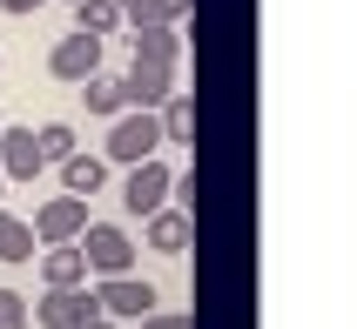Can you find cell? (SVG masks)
<instances>
[{
	"label": "cell",
	"mask_w": 357,
	"mask_h": 329,
	"mask_svg": "<svg viewBox=\"0 0 357 329\" xmlns=\"http://www.w3.org/2000/svg\"><path fill=\"white\" fill-rule=\"evenodd\" d=\"M40 282H47V289H81V282H88V262H81L75 242H54V249H40Z\"/></svg>",
	"instance_id": "30bf717a"
},
{
	"label": "cell",
	"mask_w": 357,
	"mask_h": 329,
	"mask_svg": "<svg viewBox=\"0 0 357 329\" xmlns=\"http://www.w3.org/2000/svg\"><path fill=\"white\" fill-rule=\"evenodd\" d=\"M68 7H75V0H68Z\"/></svg>",
	"instance_id": "d4e9b609"
},
{
	"label": "cell",
	"mask_w": 357,
	"mask_h": 329,
	"mask_svg": "<svg viewBox=\"0 0 357 329\" xmlns=\"http://www.w3.org/2000/svg\"><path fill=\"white\" fill-rule=\"evenodd\" d=\"M34 141H40V161H68L75 155V128H68V121H47V128H34Z\"/></svg>",
	"instance_id": "d6986e66"
},
{
	"label": "cell",
	"mask_w": 357,
	"mask_h": 329,
	"mask_svg": "<svg viewBox=\"0 0 357 329\" xmlns=\"http://www.w3.org/2000/svg\"><path fill=\"white\" fill-rule=\"evenodd\" d=\"M88 222H95V215H88V195H47V202L34 209V222H27V229H34V242H47V249H54V242H81V229H88Z\"/></svg>",
	"instance_id": "5b68a950"
},
{
	"label": "cell",
	"mask_w": 357,
	"mask_h": 329,
	"mask_svg": "<svg viewBox=\"0 0 357 329\" xmlns=\"http://www.w3.org/2000/svg\"><path fill=\"white\" fill-rule=\"evenodd\" d=\"M189 235H196V222H189L182 209H155V215H149V249L182 255V249H189Z\"/></svg>",
	"instance_id": "4fadbf2b"
},
{
	"label": "cell",
	"mask_w": 357,
	"mask_h": 329,
	"mask_svg": "<svg viewBox=\"0 0 357 329\" xmlns=\"http://www.w3.org/2000/svg\"><path fill=\"white\" fill-rule=\"evenodd\" d=\"M40 168H47V161H40L34 128H0V175H7V182H34Z\"/></svg>",
	"instance_id": "9c48e42d"
},
{
	"label": "cell",
	"mask_w": 357,
	"mask_h": 329,
	"mask_svg": "<svg viewBox=\"0 0 357 329\" xmlns=\"http://www.w3.org/2000/svg\"><path fill=\"white\" fill-rule=\"evenodd\" d=\"M142 329H196V323H189V316H162L155 310V316H142Z\"/></svg>",
	"instance_id": "44dd1931"
},
{
	"label": "cell",
	"mask_w": 357,
	"mask_h": 329,
	"mask_svg": "<svg viewBox=\"0 0 357 329\" xmlns=\"http://www.w3.org/2000/svg\"><path fill=\"white\" fill-rule=\"evenodd\" d=\"M81 101H88V115L115 121L121 115V81L115 74H88V81H81Z\"/></svg>",
	"instance_id": "ac0fdd59"
},
{
	"label": "cell",
	"mask_w": 357,
	"mask_h": 329,
	"mask_svg": "<svg viewBox=\"0 0 357 329\" xmlns=\"http://www.w3.org/2000/svg\"><path fill=\"white\" fill-rule=\"evenodd\" d=\"M128 47H135V61H149V67H176L182 61V34L176 27H128Z\"/></svg>",
	"instance_id": "8fae6325"
},
{
	"label": "cell",
	"mask_w": 357,
	"mask_h": 329,
	"mask_svg": "<svg viewBox=\"0 0 357 329\" xmlns=\"http://www.w3.org/2000/svg\"><path fill=\"white\" fill-rule=\"evenodd\" d=\"M81 329H121V323H108V316H95V323H81Z\"/></svg>",
	"instance_id": "603a6c76"
},
{
	"label": "cell",
	"mask_w": 357,
	"mask_h": 329,
	"mask_svg": "<svg viewBox=\"0 0 357 329\" xmlns=\"http://www.w3.org/2000/svg\"><path fill=\"white\" fill-rule=\"evenodd\" d=\"M0 262H34V229H27V222H20V215H7L0 209Z\"/></svg>",
	"instance_id": "e0dca14e"
},
{
	"label": "cell",
	"mask_w": 357,
	"mask_h": 329,
	"mask_svg": "<svg viewBox=\"0 0 357 329\" xmlns=\"http://www.w3.org/2000/svg\"><path fill=\"white\" fill-rule=\"evenodd\" d=\"M162 155V128L155 115H142V108H121L108 121V141H101V161H121V168H135V161Z\"/></svg>",
	"instance_id": "6da1fadb"
},
{
	"label": "cell",
	"mask_w": 357,
	"mask_h": 329,
	"mask_svg": "<svg viewBox=\"0 0 357 329\" xmlns=\"http://www.w3.org/2000/svg\"><path fill=\"white\" fill-rule=\"evenodd\" d=\"M34 316H27V296L20 289H0V329H27Z\"/></svg>",
	"instance_id": "ffe728a7"
},
{
	"label": "cell",
	"mask_w": 357,
	"mask_h": 329,
	"mask_svg": "<svg viewBox=\"0 0 357 329\" xmlns=\"http://www.w3.org/2000/svg\"><path fill=\"white\" fill-rule=\"evenodd\" d=\"M27 316H40V329H81V323L101 316V303H95V289L81 282V289H47Z\"/></svg>",
	"instance_id": "8992f818"
},
{
	"label": "cell",
	"mask_w": 357,
	"mask_h": 329,
	"mask_svg": "<svg viewBox=\"0 0 357 329\" xmlns=\"http://www.w3.org/2000/svg\"><path fill=\"white\" fill-rule=\"evenodd\" d=\"M0 7H7V14H40L47 0H0Z\"/></svg>",
	"instance_id": "7402d4cb"
},
{
	"label": "cell",
	"mask_w": 357,
	"mask_h": 329,
	"mask_svg": "<svg viewBox=\"0 0 357 329\" xmlns=\"http://www.w3.org/2000/svg\"><path fill=\"white\" fill-rule=\"evenodd\" d=\"M61 188H68V195H101V188H108V161L75 148V155L61 161Z\"/></svg>",
	"instance_id": "5bb4252c"
},
{
	"label": "cell",
	"mask_w": 357,
	"mask_h": 329,
	"mask_svg": "<svg viewBox=\"0 0 357 329\" xmlns=\"http://www.w3.org/2000/svg\"><path fill=\"white\" fill-rule=\"evenodd\" d=\"M169 95H176V67H149V61H128V74H121V108H142V115H155Z\"/></svg>",
	"instance_id": "ba28073f"
},
{
	"label": "cell",
	"mask_w": 357,
	"mask_h": 329,
	"mask_svg": "<svg viewBox=\"0 0 357 329\" xmlns=\"http://www.w3.org/2000/svg\"><path fill=\"white\" fill-rule=\"evenodd\" d=\"M95 303H101L108 323H142V316H155V282H142L135 269H128V275H101Z\"/></svg>",
	"instance_id": "3957f363"
},
{
	"label": "cell",
	"mask_w": 357,
	"mask_h": 329,
	"mask_svg": "<svg viewBox=\"0 0 357 329\" xmlns=\"http://www.w3.org/2000/svg\"><path fill=\"white\" fill-rule=\"evenodd\" d=\"M47 74H54V81H75V88H81L88 74H101V40H95V34H81V27H75V34H61V40H54V54H47Z\"/></svg>",
	"instance_id": "52a82bcc"
},
{
	"label": "cell",
	"mask_w": 357,
	"mask_h": 329,
	"mask_svg": "<svg viewBox=\"0 0 357 329\" xmlns=\"http://www.w3.org/2000/svg\"><path fill=\"white\" fill-rule=\"evenodd\" d=\"M75 249H81V262L95 275H128L135 269V242H128V229H115V222H88Z\"/></svg>",
	"instance_id": "277c9868"
},
{
	"label": "cell",
	"mask_w": 357,
	"mask_h": 329,
	"mask_svg": "<svg viewBox=\"0 0 357 329\" xmlns=\"http://www.w3.org/2000/svg\"><path fill=\"white\" fill-rule=\"evenodd\" d=\"M169 188H176L169 161H162V155H149V161H135V168L121 175V209L135 215V222H149L155 209H169Z\"/></svg>",
	"instance_id": "7a4b0ae2"
},
{
	"label": "cell",
	"mask_w": 357,
	"mask_h": 329,
	"mask_svg": "<svg viewBox=\"0 0 357 329\" xmlns=\"http://www.w3.org/2000/svg\"><path fill=\"white\" fill-rule=\"evenodd\" d=\"M0 195H7V175H0Z\"/></svg>",
	"instance_id": "cb8c5ba5"
},
{
	"label": "cell",
	"mask_w": 357,
	"mask_h": 329,
	"mask_svg": "<svg viewBox=\"0 0 357 329\" xmlns=\"http://www.w3.org/2000/svg\"><path fill=\"white\" fill-rule=\"evenodd\" d=\"M121 7H128V0H121Z\"/></svg>",
	"instance_id": "484cf974"
},
{
	"label": "cell",
	"mask_w": 357,
	"mask_h": 329,
	"mask_svg": "<svg viewBox=\"0 0 357 329\" xmlns=\"http://www.w3.org/2000/svg\"><path fill=\"white\" fill-rule=\"evenodd\" d=\"M75 27L95 34V40H108L121 27V0H75Z\"/></svg>",
	"instance_id": "2e32d148"
},
{
	"label": "cell",
	"mask_w": 357,
	"mask_h": 329,
	"mask_svg": "<svg viewBox=\"0 0 357 329\" xmlns=\"http://www.w3.org/2000/svg\"><path fill=\"white\" fill-rule=\"evenodd\" d=\"M155 128H162V141L189 148V141H196V101H189V95L176 88V95H169V101L155 108Z\"/></svg>",
	"instance_id": "7c38bea8"
},
{
	"label": "cell",
	"mask_w": 357,
	"mask_h": 329,
	"mask_svg": "<svg viewBox=\"0 0 357 329\" xmlns=\"http://www.w3.org/2000/svg\"><path fill=\"white\" fill-rule=\"evenodd\" d=\"M182 14H189V0H128V7H121L128 27H176Z\"/></svg>",
	"instance_id": "9a60e30c"
}]
</instances>
